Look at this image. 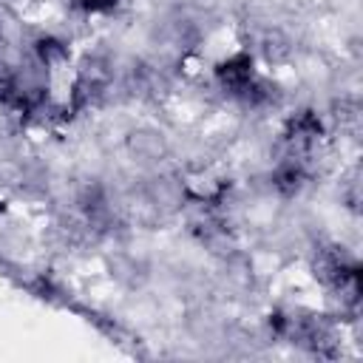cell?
I'll list each match as a JSON object with an SVG mask.
<instances>
[{
	"label": "cell",
	"instance_id": "obj_1",
	"mask_svg": "<svg viewBox=\"0 0 363 363\" xmlns=\"http://www.w3.org/2000/svg\"><path fill=\"white\" fill-rule=\"evenodd\" d=\"M216 74H218V79H221L233 94H244V91H250L252 82H255L252 60H250L247 54H235V57H230L227 62L218 65Z\"/></svg>",
	"mask_w": 363,
	"mask_h": 363
},
{
	"label": "cell",
	"instance_id": "obj_2",
	"mask_svg": "<svg viewBox=\"0 0 363 363\" xmlns=\"http://www.w3.org/2000/svg\"><path fill=\"white\" fill-rule=\"evenodd\" d=\"M37 51H40V60H43V62H60V60H65V54H68L60 40H40Z\"/></svg>",
	"mask_w": 363,
	"mask_h": 363
},
{
	"label": "cell",
	"instance_id": "obj_3",
	"mask_svg": "<svg viewBox=\"0 0 363 363\" xmlns=\"http://www.w3.org/2000/svg\"><path fill=\"white\" fill-rule=\"evenodd\" d=\"M85 11H108L116 6V0H77Z\"/></svg>",
	"mask_w": 363,
	"mask_h": 363
}]
</instances>
